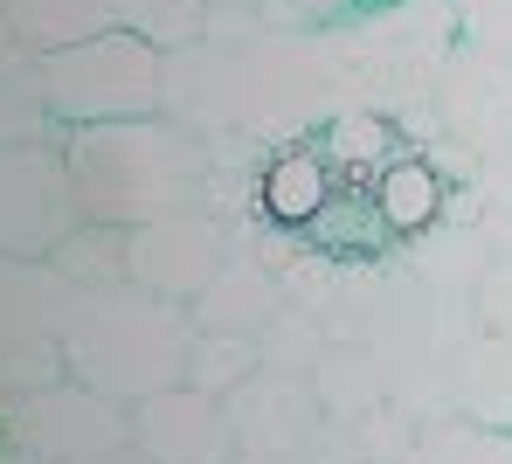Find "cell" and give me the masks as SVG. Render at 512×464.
I'll return each mask as SVG.
<instances>
[{"label": "cell", "instance_id": "obj_1", "mask_svg": "<svg viewBox=\"0 0 512 464\" xmlns=\"http://www.w3.org/2000/svg\"><path fill=\"white\" fill-rule=\"evenodd\" d=\"M160 111L201 139L250 132L277 153V146L319 139V125L346 111V91L333 56H326V28H270L263 21L229 42L201 35L194 49H167Z\"/></svg>", "mask_w": 512, "mask_h": 464}, {"label": "cell", "instance_id": "obj_2", "mask_svg": "<svg viewBox=\"0 0 512 464\" xmlns=\"http://www.w3.org/2000/svg\"><path fill=\"white\" fill-rule=\"evenodd\" d=\"M63 153H70L84 222L139 229V222L194 208L208 194V139L187 132L167 111L111 118V125H70Z\"/></svg>", "mask_w": 512, "mask_h": 464}, {"label": "cell", "instance_id": "obj_3", "mask_svg": "<svg viewBox=\"0 0 512 464\" xmlns=\"http://www.w3.org/2000/svg\"><path fill=\"white\" fill-rule=\"evenodd\" d=\"M187 347H194V312L132 278L84 291L77 319L63 326L70 381H84L111 402H139L153 388H173L187 374Z\"/></svg>", "mask_w": 512, "mask_h": 464}, {"label": "cell", "instance_id": "obj_4", "mask_svg": "<svg viewBox=\"0 0 512 464\" xmlns=\"http://www.w3.org/2000/svg\"><path fill=\"white\" fill-rule=\"evenodd\" d=\"M160 49L132 28H104L90 42L42 56V104L49 118L70 125H111V118H146L160 111Z\"/></svg>", "mask_w": 512, "mask_h": 464}, {"label": "cell", "instance_id": "obj_5", "mask_svg": "<svg viewBox=\"0 0 512 464\" xmlns=\"http://www.w3.org/2000/svg\"><path fill=\"white\" fill-rule=\"evenodd\" d=\"M84 222L70 181L63 132L0 146V257H56V243Z\"/></svg>", "mask_w": 512, "mask_h": 464}, {"label": "cell", "instance_id": "obj_6", "mask_svg": "<svg viewBox=\"0 0 512 464\" xmlns=\"http://www.w3.org/2000/svg\"><path fill=\"white\" fill-rule=\"evenodd\" d=\"M0 437L49 464H84L132 444V402H111L84 381H49L35 395H0Z\"/></svg>", "mask_w": 512, "mask_h": 464}, {"label": "cell", "instance_id": "obj_7", "mask_svg": "<svg viewBox=\"0 0 512 464\" xmlns=\"http://www.w3.org/2000/svg\"><path fill=\"white\" fill-rule=\"evenodd\" d=\"M229 257H236V229L215 208H201V201L125 229V271H132V284L160 291L173 305H194Z\"/></svg>", "mask_w": 512, "mask_h": 464}, {"label": "cell", "instance_id": "obj_8", "mask_svg": "<svg viewBox=\"0 0 512 464\" xmlns=\"http://www.w3.org/2000/svg\"><path fill=\"white\" fill-rule=\"evenodd\" d=\"M429 104H436V125L457 146H471V153H506L512 146V63L506 56L457 42L450 63L436 70Z\"/></svg>", "mask_w": 512, "mask_h": 464}, {"label": "cell", "instance_id": "obj_9", "mask_svg": "<svg viewBox=\"0 0 512 464\" xmlns=\"http://www.w3.org/2000/svg\"><path fill=\"white\" fill-rule=\"evenodd\" d=\"M222 416L236 430V451L256 458H291V451H312L326 409H319V388L312 374H284V368H256L250 381H236L222 395Z\"/></svg>", "mask_w": 512, "mask_h": 464}, {"label": "cell", "instance_id": "obj_10", "mask_svg": "<svg viewBox=\"0 0 512 464\" xmlns=\"http://www.w3.org/2000/svg\"><path fill=\"white\" fill-rule=\"evenodd\" d=\"M132 444L153 464H229L236 458V430L222 416L215 395L173 381L132 402Z\"/></svg>", "mask_w": 512, "mask_h": 464}, {"label": "cell", "instance_id": "obj_11", "mask_svg": "<svg viewBox=\"0 0 512 464\" xmlns=\"http://www.w3.org/2000/svg\"><path fill=\"white\" fill-rule=\"evenodd\" d=\"M77 305H84V284L63 278L56 257H0V347L63 340Z\"/></svg>", "mask_w": 512, "mask_h": 464}, {"label": "cell", "instance_id": "obj_12", "mask_svg": "<svg viewBox=\"0 0 512 464\" xmlns=\"http://www.w3.org/2000/svg\"><path fill=\"white\" fill-rule=\"evenodd\" d=\"M395 257L409 264V278L423 284V291L450 298V305H478V278H485V264H492L499 250H492V236H485L478 222H457V215H443L436 229L409 236Z\"/></svg>", "mask_w": 512, "mask_h": 464}, {"label": "cell", "instance_id": "obj_13", "mask_svg": "<svg viewBox=\"0 0 512 464\" xmlns=\"http://www.w3.org/2000/svg\"><path fill=\"white\" fill-rule=\"evenodd\" d=\"M187 312H194L201 333H250L256 340V333L284 312V284H277V271L256 257L250 243H236V257L215 271V284H208Z\"/></svg>", "mask_w": 512, "mask_h": 464}, {"label": "cell", "instance_id": "obj_14", "mask_svg": "<svg viewBox=\"0 0 512 464\" xmlns=\"http://www.w3.org/2000/svg\"><path fill=\"white\" fill-rule=\"evenodd\" d=\"M340 187V167L319 153V139H298V146H277L270 167H263V215L277 229H305Z\"/></svg>", "mask_w": 512, "mask_h": 464}, {"label": "cell", "instance_id": "obj_15", "mask_svg": "<svg viewBox=\"0 0 512 464\" xmlns=\"http://www.w3.org/2000/svg\"><path fill=\"white\" fill-rule=\"evenodd\" d=\"M298 236L319 243L326 257H340V264H353V257H388V243H402V236L388 229V215H381V201H374L367 181H340L333 201H326Z\"/></svg>", "mask_w": 512, "mask_h": 464}, {"label": "cell", "instance_id": "obj_16", "mask_svg": "<svg viewBox=\"0 0 512 464\" xmlns=\"http://www.w3.org/2000/svg\"><path fill=\"white\" fill-rule=\"evenodd\" d=\"M374 201H381L388 229L409 243V236H423V229H436V222L450 215V181H443L423 153L409 146L402 160H388V167L374 174Z\"/></svg>", "mask_w": 512, "mask_h": 464}, {"label": "cell", "instance_id": "obj_17", "mask_svg": "<svg viewBox=\"0 0 512 464\" xmlns=\"http://www.w3.org/2000/svg\"><path fill=\"white\" fill-rule=\"evenodd\" d=\"M457 416L512 437V340L506 333H471V347L457 354Z\"/></svg>", "mask_w": 512, "mask_h": 464}, {"label": "cell", "instance_id": "obj_18", "mask_svg": "<svg viewBox=\"0 0 512 464\" xmlns=\"http://www.w3.org/2000/svg\"><path fill=\"white\" fill-rule=\"evenodd\" d=\"M319 153L340 167V181H374L388 160H402V153H409V139H402V125H395L388 111L353 104V111H340V118H326V125H319Z\"/></svg>", "mask_w": 512, "mask_h": 464}, {"label": "cell", "instance_id": "obj_19", "mask_svg": "<svg viewBox=\"0 0 512 464\" xmlns=\"http://www.w3.org/2000/svg\"><path fill=\"white\" fill-rule=\"evenodd\" d=\"M312 388L326 416H360L374 402H388V368L367 340H326V354L312 361Z\"/></svg>", "mask_w": 512, "mask_h": 464}, {"label": "cell", "instance_id": "obj_20", "mask_svg": "<svg viewBox=\"0 0 512 464\" xmlns=\"http://www.w3.org/2000/svg\"><path fill=\"white\" fill-rule=\"evenodd\" d=\"M0 7H7V21H14L42 56L118 28V0H0Z\"/></svg>", "mask_w": 512, "mask_h": 464}, {"label": "cell", "instance_id": "obj_21", "mask_svg": "<svg viewBox=\"0 0 512 464\" xmlns=\"http://www.w3.org/2000/svg\"><path fill=\"white\" fill-rule=\"evenodd\" d=\"M402 464H512V437L471 423V416H443V423L416 430V444H409Z\"/></svg>", "mask_w": 512, "mask_h": 464}, {"label": "cell", "instance_id": "obj_22", "mask_svg": "<svg viewBox=\"0 0 512 464\" xmlns=\"http://www.w3.org/2000/svg\"><path fill=\"white\" fill-rule=\"evenodd\" d=\"M56 271L77 278L84 291H104V284H125V229L111 222H77L63 243H56Z\"/></svg>", "mask_w": 512, "mask_h": 464}, {"label": "cell", "instance_id": "obj_23", "mask_svg": "<svg viewBox=\"0 0 512 464\" xmlns=\"http://www.w3.org/2000/svg\"><path fill=\"white\" fill-rule=\"evenodd\" d=\"M256 368H263V361H256L250 333H201V326H194V347H187V374H180V381L222 402V395H229L236 381H250Z\"/></svg>", "mask_w": 512, "mask_h": 464}, {"label": "cell", "instance_id": "obj_24", "mask_svg": "<svg viewBox=\"0 0 512 464\" xmlns=\"http://www.w3.org/2000/svg\"><path fill=\"white\" fill-rule=\"evenodd\" d=\"M326 340H333L326 319H319L312 305H291V298H284V312L256 333V361H263V368H284V374H312V361L326 354Z\"/></svg>", "mask_w": 512, "mask_h": 464}, {"label": "cell", "instance_id": "obj_25", "mask_svg": "<svg viewBox=\"0 0 512 464\" xmlns=\"http://www.w3.org/2000/svg\"><path fill=\"white\" fill-rule=\"evenodd\" d=\"M208 7L215 0H118V28L146 35L167 56V49H194L208 35Z\"/></svg>", "mask_w": 512, "mask_h": 464}, {"label": "cell", "instance_id": "obj_26", "mask_svg": "<svg viewBox=\"0 0 512 464\" xmlns=\"http://www.w3.org/2000/svg\"><path fill=\"white\" fill-rule=\"evenodd\" d=\"M49 381H70V354L63 340H21V347H0V395H35Z\"/></svg>", "mask_w": 512, "mask_h": 464}, {"label": "cell", "instance_id": "obj_27", "mask_svg": "<svg viewBox=\"0 0 512 464\" xmlns=\"http://www.w3.org/2000/svg\"><path fill=\"white\" fill-rule=\"evenodd\" d=\"M63 125L49 118L42 84H0V146H21V139H56Z\"/></svg>", "mask_w": 512, "mask_h": 464}, {"label": "cell", "instance_id": "obj_28", "mask_svg": "<svg viewBox=\"0 0 512 464\" xmlns=\"http://www.w3.org/2000/svg\"><path fill=\"white\" fill-rule=\"evenodd\" d=\"M457 35L512 63V0H457Z\"/></svg>", "mask_w": 512, "mask_h": 464}, {"label": "cell", "instance_id": "obj_29", "mask_svg": "<svg viewBox=\"0 0 512 464\" xmlns=\"http://www.w3.org/2000/svg\"><path fill=\"white\" fill-rule=\"evenodd\" d=\"M478 326L512 340V250H499L485 264V278H478Z\"/></svg>", "mask_w": 512, "mask_h": 464}, {"label": "cell", "instance_id": "obj_30", "mask_svg": "<svg viewBox=\"0 0 512 464\" xmlns=\"http://www.w3.org/2000/svg\"><path fill=\"white\" fill-rule=\"evenodd\" d=\"M353 14V0H263L270 28H340Z\"/></svg>", "mask_w": 512, "mask_h": 464}, {"label": "cell", "instance_id": "obj_31", "mask_svg": "<svg viewBox=\"0 0 512 464\" xmlns=\"http://www.w3.org/2000/svg\"><path fill=\"white\" fill-rule=\"evenodd\" d=\"M0 84H42V49L7 21V7H0Z\"/></svg>", "mask_w": 512, "mask_h": 464}, {"label": "cell", "instance_id": "obj_32", "mask_svg": "<svg viewBox=\"0 0 512 464\" xmlns=\"http://www.w3.org/2000/svg\"><path fill=\"white\" fill-rule=\"evenodd\" d=\"M84 464H153L139 444H118V451H97V458H84Z\"/></svg>", "mask_w": 512, "mask_h": 464}, {"label": "cell", "instance_id": "obj_33", "mask_svg": "<svg viewBox=\"0 0 512 464\" xmlns=\"http://www.w3.org/2000/svg\"><path fill=\"white\" fill-rule=\"evenodd\" d=\"M229 464H319V458H312V451H291V458H256V451H236Z\"/></svg>", "mask_w": 512, "mask_h": 464}, {"label": "cell", "instance_id": "obj_34", "mask_svg": "<svg viewBox=\"0 0 512 464\" xmlns=\"http://www.w3.org/2000/svg\"><path fill=\"white\" fill-rule=\"evenodd\" d=\"M0 464H49V458H35L28 444H7V437H0Z\"/></svg>", "mask_w": 512, "mask_h": 464}, {"label": "cell", "instance_id": "obj_35", "mask_svg": "<svg viewBox=\"0 0 512 464\" xmlns=\"http://www.w3.org/2000/svg\"><path fill=\"white\" fill-rule=\"evenodd\" d=\"M381 7H395V0H353V14H381Z\"/></svg>", "mask_w": 512, "mask_h": 464}, {"label": "cell", "instance_id": "obj_36", "mask_svg": "<svg viewBox=\"0 0 512 464\" xmlns=\"http://www.w3.org/2000/svg\"><path fill=\"white\" fill-rule=\"evenodd\" d=\"M215 7H263V0H215Z\"/></svg>", "mask_w": 512, "mask_h": 464}]
</instances>
